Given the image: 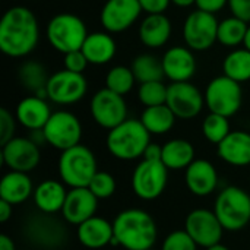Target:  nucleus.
Segmentation results:
<instances>
[{
  "instance_id": "f257e3e1",
  "label": "nucleus",
  "mask_w": 250,
  "mask_h": 250,
  "mask_svg": "<svg viewBox=\"0 0 250 250\" xmlns=\"http://www.w3.org/2000/svg\"><path fill=\"white\" fill-rule=\"evenodd\" d=\"M40 41V26L34 12L25 6L9 7L0 19V51L12 59L31 54Z\"/></svg>"
},
{
  "instance_id": "f03ea898",
  "label": "nucleus",
  "mask_w": 250,
  "mask_h": 250,
  "mask_svg": "<svg viewBox=\"0 0 250 250\" xmlns=\"http://www.w3.org/2000/svg\"><path fill=\"white\" fill-rule=\"evenodd\" d=\"M114 239L117 245L127 250L152 249L158 231L154 218L142 209H126L114 223Z\"/></svg>"
},
{
  "instance_id": "7ed1b4c3",
  "label": "nucleus",
  "mask_w": 250,
  "mask_h": 250,
  "mask_svg": "<svg viewBox=\"0 0 250 250\" xmlns=\"http://www.w3.org/2000/svg\"><path fill=\"white\" fill-rule=\"evenodd\" d=\"M105 144L114 158L132 161L144 155L146 146L151 144V133L141 120L126 119L123 123L108 130Z\"/></svg>"
},
{
  "instance_id": "20e7f679",
  "label": "nucleus",
  "mask_w": 250,
  "mask_h": 250,
  "mask_svg": "<svg viewBox=\"0 0 250 250\" xmlns=\"http://www.w3.org/2000/svg\"><path fill=\"white\" fill-rule=\"evenodd\" d=\"M97 171V158L88 146L79 144L62 151L59 158V173L67 186L88 188Z\"/></svg>"
},
{
  "instance_id": "39448f33",
  "label": "nucleus",
  "mask_w": 250,
  "mask_h": 250,
  "mask_svg": "<svg viewBox=\"0 0 250 250\" xmlns=\"http://www.w3.org/2000/svg\"><path fill=\"white\" fill-rule=\"evenodd\" d=\"M88 34L85 22L73 13H59L47 23V40L62 54L81 50Z\"/></svg>"
},
{
  "instance_id": "423d86ee",
  "label": "nucleus",
  "mask_w": 250,
  "mask_h": 250,
  "mask_svg": "<svg viewBox=\"0 0 250 250\" xmlns=\"http://www.w3.org/2000/svg\"><path fill=\"white\" fill-rule=\"evenodd\" d=\"M214 212L227 231H239L250 221V195L240 188H226L215 199Z\"/></svg>"
},
{
  "instance_id": "0eeeda50",
  "label": "nucleus",
  "mask_w": 250,
  "mask_h": 250,
  "mask_svg": "<svg viewBox=\"0 0 250 250\" xmlns=\"http://www.w3.org/2000/svg\"><path fill=\"white\" fill-rule=\"evenodd\" d=\"M205 105L209 113L221 114L224 117L234 116L243 103V89L240 82L221 75L209 81L204 92Z\"/></svg>"
},
{
  "instance_id": "6e6552de",
  "label": "nucleus",
  "mask_w": 250,
  "mask_h": 250,
  "mask_svg": "<svg viewBox=\"0 0 250 250\" xmlns=\"http://www.w3.org/2000/svg\"><path fill=\"white\" fill-rule=\"evenodd\" d=\"M23 233L31 245L41 249H60L67 240L64 223L57 220L54 214H45L41 211L25 223Z\"/></svg>"
},
{
  "instance_id": "1a4fd4ad",
  "label": "nucleus",
  "mask_w": 250,
  "mask_h": 250,
  "mask_svg": "<svg viewBox=\"0 0 250 250\" xmlns=\"http://www.w3.org/2000/svg\"><path fill=\"white\" fill-rule=\"evenodd\" d=\"M218 19L214 13H208L196 9L190 12L183 22L182 35L189 47L193 51H207L217 42L218 34Z\"/></svg>"
},
{
  "instance_id": "9d476101",
  "label": "nucleus",
  "mask_w": 250,
  "mask_h": 250,
  "mask_svg": "<svg viewBox=\"0 0 250 250\" xmlns=\"http://www.w3.org/2000/svg\"><path fill=\"white\" fill-rule=\"evenodd\" d=\"M42 132L48 145L59 151H66L81 144L82 125L73 113L59 110L51 114Z\"/></svg>"
},
{
  "instance_id": "9b49d317",
  "label": "nucleus",
  "mask_w": 250,
  "mask_h": 250,
  "mask_svg": "<svg viewBox=\"0 0 250 250\" xmlns=\"http://www.w3.org/2000/svg\"><path fill=\"white\" fill-rule=\"evenodd\" d=\"M167 180L168 168L163 164V161L142 160L132 174V188L138 198L152 201L163 195Z\"/></svg>"
},
{
  "instance_id": "f8f14e48",
  "label": "nucleus",
  "mask_w": 250,
  "mask_h": 250,
  "mask_svg": "<svg viewBox=\"0 0 250 250\" xmlns=\"http://www.w3.org/2000/svg\"><path fill=\"white\" fill-rule=\"evenodd\" d=\"M89 111L94 122L107 130L114 129L127 119V105L125 97L110 91L105 86L92 95Z\"/></svg>"
},
{
  "instance_id": "ddd939ff",
  "label": "nucleus",
  "mask_w": 250,
  "mask_h": 250,
  "mask_svg": "<svg viewBox=\"0 0 250 250\" xmlns=\"http://www.w3.org/2000/svg\"><path fill=\"white\" fill-rule=\"evenodd\" d=\"M88 91V82L83 73H75L67 69L50 75L45 92L47 98L59 105H69L81 101Z\"/></svg>"
},
{
  "instance_id": "4468645a",
  "label": "nucleus",
  "mask_w": 250,
  "mask_h": 250,
  "mask_svg": "<svg viewBox=\"0 0 250 250\" xmlns=\"http://www.w3.org/2000/svg\"><path fill=\"white\" fill-rule=\"evenodd\" d=\"M166 104L174 116L182 120H190L199 116L205 107V97L198 86L188 82H171L168 85Z\"/></svg>"
},
{
  "instance_id": "2eb2a0df",
  "label": "nucleus",
  "mask_w": 250,
  "mask_h": 250,
  "mask_svg": "<svg viewBox=\"0 0 250 250\" xmlns=\"http://www.w3.org/2000/svg\"><path fill=\"white\" fill-rule=\"evenodd\" d=\"M40 145L31 138L15 136L1 145V161L12 171L29 173L40 164Z\"/></svg>"
},
{
  "instance_id": "dca6fc26",
  "label": "nucleus",
  "mask_w": 250,
  "mask_h": 250,
  "mask_svg": "<svg viewBox=\"0 0 250 250\" xmlns=\"http://www.w3.org/2000/svg\"><path fill=\"white\" fill-rule=\"evenodd\" d=\"M185 230L198 246L208 249L220 243L224 227L214 211L195 209L186 217Z\"/></svg>"
},
{
  "instance_id": "f3484780",
  "label": "nucleus",
  "mask_w": 250,
  "mask_h": 250,
  "mask_svg": "<svg viewBox=\"0 0 250 250\" xmlns=\"http://www.w3.org/2000/svg\"><path fill=\"white\" fill-rule=\"evenodd\" d=\"M138 0H107L100 12V23L104 31L119 34L129 29L141 16Z\"/></svg>"
},
{
  "instance_id": "a211bd4d",
  "label": "nucleus",
  "mask_w": 250,
  "mask_h": 250,
  "mask_svg": "<svg viewBox=\"0 0 250 250\" xmlns=\"http://www.w3.org/2000/svg\"><path fill=\"white\" fill-rule=\"evenodd\" d=\"M98 208V198L88 188H72L67 192L62 215L69 224L79 226L95 215Z\"/></svg>"
},
{
  "instance_id": "6ab92c4d",
  "label": "nucleus",
  "mask_w": 250,
  "mask_h": 250,
  "mask_svg": "<svg viewBox=\"0 0 250 250\" xmlns=\"http://www.w3.org/2000/svg\"><path fill=\"white\" fill-rule=\"evenodd\" d=\"M164 75L171 82H188L193 78L198 63L193 50L183 45H176L168 48L163 59Z\"/></svg>"
},
{
  "instance_id": "aec40b11",
  "label": "nucleus",
  "mask_w": 250,
  "mask_h": 250,
  "mask_svg": "<svg viewBox=\"0 0 250 250\" xmlns=\"http://www.w3.org/2000/svg\"><path fill=\"white\" fill-rule=\"evenodd\" d=\"M53 111L47 103V98L38 95H28L22 98L15 110V117L19 125L28 130H38L45 126Z\"/></svg>"
},
{
  "instance_id": "412c9836",
  "label": "nucleus",
  "mask_w": 250,
  "mask_h": 250,
  "mask_svg": "<svg viewBox=\"0 0 250 250\" xmlns=\"http://www.w3.org/2000/svg\"><path fill=\"white\" fill-rule=\"evenodd\" d=\"M188 189L199 198L211 195L218 185V174L212 163L207 160H195L185 174Z\"/></svg>"
},
{
  "instance_id": "4be33fe9",
  "label": "nucleus",
  "mask_w": 250,
  "mask_h": 250,
  "mask_svg": "<svg viewBox=\"0 0 250 250\" xmlns=\"http://www.w3.org/2000/svg\"><path fill=\"white\" fill-rule=\"evenodd\" d=\"M218 157L230 166L246 167L250 164V133L233 130L217 145Z\"/></svg>"
},
{
  "instance_id": "5701e85b",
  "label": "nucleus",
  "mask_w": 250,
  "mask_h": 250,
  "mask_svg": "<svg viewBox=\"0 0 250 250\" xmlns=\"http://www.w3.org/2000/svg\"><path fill=\"white\" fill-rule=\"evenodd\" d=\"M76 236L81 245L88 249H101L107 245H111L114 239V229L107 220L101 217H91L78 226Z\"/></svg>"
},
{
  "instance_id": "b1692460",
  "label": "nucleus",
  "mask_w": 250,
  "mask_h": 250,
  "mask_svg": "<svg viewBox=\"0 0 250 250\" xmlns=\"http://www.w3.org/2000/svg\"><path fill=\"white\" fill-rule=\"evenodd\" d=\"M171 31V21L164 13L146 15L139 25V40L148 48H160L168 42Z\"/></svg>"
},
{
  "instance_id": "393cba45",
  "label": "nucleus",
  "mask_w": 250,
  "mask_h": 250,
  "mask_svg": "<svg viewBox=\"0 0 250 250\" xmlns=\"http://www.w3.org/2000/svg\"><path fill=\"white\" fill-rule=\"evenodd\" d=\"M81 50L85 54L89 64L101 66L113 60L117 51V45L110 32L97 31L88 34Z\"/></svg>"
},
{
  "instance_id": "a878e982",
  "label": "nucleus",
  "mask_w": 250,
  "mask_h": 250,
  "mask_svg": "<svg viewBox=\"0 0 250 250\" xmlns=\"http://www.w3.org/2000/svg\"><path fill=\"white\" fill-rule=\"evenodd\" d=\"M32 182L28 173L10 170L0 180V199L12 205H18L32 195Z\"/></svg>"
},
{
  "instance_id": "bb28decb",
  "label": "nucleus",
  "mask_w": 250,
  "mask_h": 250,
  "mask_svg": "<svg viewBox=\"0 0 250 250\" xmlns=\"http://www.w3.org/2000/svg\"><path fill=\"white\" fill-rule=\"evenodd\" d=\"M67 192L63 185L57 180H44L41 182L34 192V201L38 211L45 214L62 212Z\"/></svg>"
},
{
  "instance_id": "cd10ccee",
  "label": "nucleus",
  "mask_w": 250,
  "mask_h": 250,
  "mask_svg": "<svg viewBox=\"0 0 250 250\" xmlns=\"http://www.w3.org/2000/svg\"><path fill=\"white\" fill-rule=\"evenodd\" d=\"M161 161L168 170L188 168L195 161V148L186 139H171L163 145Z\"/></svg>"
},
{
  "instance_id": "c85d7f7f",
  "label": "nucleus",
  "mask_w": 250,
  "mask_h": 250,
  "mask_svg": "<svg viewBox=\"0 0 250 250\" xmlns=\"http://www.w3.org/2000/svg\"><path fill=\"white\" fill-rule=\"evenodd\" d=\"M48 75H47V69L37 60H26L19 66L18 70V79L21 82V85L32 92L34 95L47 98V92H45V86L48 82Z\"/></svg>"
},
{
  "instance_id": "c756f323",
  "label": "nucleus",
  "mask_w": 250,
  "mask_h": 250,
  "mask_svg": "<svg viewBox=\"0 0 250 250\" xmlns=\"http://www.w3.org/2000/svg\"><path fill=\"white\" fill-rule=\"evenodd\" d=\"M176 119L171 108L167 104H161L145 107L139 120L151 135H164L173 129Z\"/></svg>"
},
{
  "instance_id": "7c9ffc66",
  "label": "nucleus",
  "mask_w": 250,
  "mask_h": 250,
  "mask_svg": "<svg viewBox=\"0 0 250 250\" xmlns=\"http://www.w3.org/2000/svg\"><path fill=\"white\" fill-rule=\"evenodd\" d=\"M132 70L139 83L144 82H152V81H163L164 75V67L161 59H158L154 54L144 53L139 54L133 59L132 62Z\"/></svg>"
},
{
  "instance_id": "2f4dec72",
  "label": "nucleus",
  "mask_w": 250,
  "mask_h": 250,
  "mask_svg": "<svg viewBox=\"0 0 250 250\" xmlns=\"http://www.w3.org/2000/svg\"><path fill=\"white\" fill-rule=\"evenodd\" d=\"M224 75L237 81L248 82L250 81V51L248 48H234L230 51L223 62Z\"/></svg>"
},
{
  "instance_id": "473e14b6",
  "label": "nucleus",
  "mask_w": 250,
  "mask_h": 250,
  "mask_svg": "<svg viewBox=\"0 0 250 250\" xmlns=\"http://www.w3.org/2000/svg\"><path fill=\"white\" fill-rule=\"evenodd\" d=\"M248 26V22L231 15L230 18H226L218 23L217 41L226 47H237L243 44Z\"/></svg>"
},
{
  "instance_id": "72a5a7b5",
  "label": "nucleus",
  "mask_w": 250,
  "mask_h": 250,
  "mask_svg": "<svg viewBox=\"0 0 250 250\" xmlns=\"http://www.w3.org/2000/svg\"><path fill=\"white\" fill-rule=\"evenodd\" d=\"M135 82L138 81L133 75L132 67L123 66V64L111 67L105 75V88L123 97L133 89Z\"/></svg>"
},
{
  "instance_id": "f704fd0d",
  "label": "nucleus",
  "mask_w": 250,
  "mask_h": 250,
  "mask_svg": "<svg viewBox=\"0 0 250 250\" xmlns=\"http://www.w3.org/2000/svg\"><path fill=\"white\" fill-rule=\"evenodd\" d=\"M230 122L229 117H224L221 114H215V113H209L202 123V133L205 136V139L211 144L218 145L221 141H224L227 138V135L230 133Z\"/></svg>"
},
{
  "instance_id": "c9c22d12",
  "label": "nucleus",
  "mask_w": 250,
  "mask_h": 250,
  "mask_svg": "<svg viewBox=\"0 0 250 250\" xmlns=\"http://www.w3.org/2000/svg\"><path fill=\"white\" fill-rule=\"evenodd\" d=\"M167 92H168V86L164 85L163 81L144 82L138 88V100L145 107L161 105L166 104L167 101Z\"/></svg>"
},
{
  "instance_id": "e433bc0d",
  "label": "nucleus",
  "mask_w": 250,
  "mask_h": 250,
  "mask_svg": "<svg viewBox=\"0 0 250 250\" xmlns=\"http://www.w3.org/2000/svg\"><path fill=\"white\" fill-rule=\"evenodd\" d=\"M88 189L98 199H107V198L113 196L116 192V179L107 171H97V174L92 177Z\"/></svg>"
},
{
  "instance_id": "4c0bfd02",
  "label": "nucleus",
  "mask_w": 250,
  "mask_h": 250,
  "mask_svg": "<svg viewBox=\"0 0 250 250\" xmlns=\"http://www.w3.org/2000/svg\"><path fill=\"white\" fill-rule=\"evenodd\" d=\"M198 245L195 243V240L188 234L186 230H179V231H173L170 233L164 243H163V249L161 250H196Z\"/></svg>"
},
{
  "instance_id": "58836bf2",
  "label": "nucleus",
  "mask_w": 250,
  "mask_h": 250,
  "mask_svg": "<svg viewBox=\"0 0 250 250\" xmlns=\"http://www.w3.org/2000/svg\"><path fill=\"white\" fill-rule=\"evenodd\" d=\"M16 117L7 108H0V145H4L12 138H15Z\"/></svg>"
},
{
  "instance_id": "ea45409f",
  "label": "nucleus",
  "mask_w": 250,
  "mask_h": 250,
  "mask_svg": "<svg viewBox=\"0 0 250 250\" xmlns=\"http://www.w3.org/2000/svg\"><path fill=\"white\" fill-rule=\"evenodd\" d=\"M63 64H64V69L70 70V72H75V73H83L86 66L89 64L85 54L82 53V50H75V51H70V53H66L63 54Z\"/></svg>"
},
{
  "instance_id": "a19ab883",
  "label": "nucleus",
  "mask_w": 250,
  "mask_h": 250,
  "mask_svg": "<svg viewBox=\"0 0 250 250\" xmlns=\"http://www.w3.org/2000/svg\"><path fill=\"white\" fill-rule=\"evenodd\" d=\"M229 9L231 12L233 16L250 22V0H229Z\"/></svg>"
},
{
  "instance_id": "79ce46f5",
  "label": "nucleus",
  "mask_w": 250,
  "mask_h": 250,
  "mask_svg": "<svg viewBox=\"0 0 250 250\" xmlns=\"http://www.w3.org/2000/svg\"><path fill=\"white\" fill-rule=\"evenodd\" d=\"M138 1L142 7V12H145L146 15L164 13L171 3V0H138Z\"/></svg>"
},
{
  "instance_id": "37998d69",
  "label": "nucleus",
  "mask_w": 250,
  "mask_h": 250,
  "mask_svg": "<svg viewBox=\"0 0 250 250\" xmlns=\"http://www.w3.org/2000/svg\"><path fill=\"white\" fill-rule=\"evenodd\" d=\"M196 7L199 10L208 12V13H218L220 10H223L227 4L229 0H196Z\"/></svg>"
},
{
  "instance_id": "c03bdc74",
  "label": "nucleus",
  "mask_w": 250,
  "mask_h": 250,
  "mask_svg": "<svg viewBox=\"0 0 250 250\" xmlns=\"http://www.w3.org/2000/svg\"><path fill=\"white\" fill-rule=\"evenodd\" d=\"M144 160H149V161H161L163 158V146L158 144H149L142 155Z\"/></svg>"
},
{
  "instance_id": "a18cd8bd",
  "label": "nucleus",
  "mask_w": 250,
  "mask_h": 250,
  "mask_svg": "<svg viewBox=\"0 0 250 250\" xmlns=\"http://www.w3.org/2000/svg\"><path fill=\"white\" fill-rule=\"evenodd\" d=\"M12 204L0 199V223H6L10 217H12Z\"/></svg>"
},
{
  "instance_id": "49530a36",
  "label": "nucleus",
  "mask_w": 250,
  "mask_h": 250,
  "mask_svg": "<svg viewBox=\"0 0 250 250\" xmlns=\"http://www.w3.org/2000/svg\"><path fill=\"white\" fill-rule=\"evenodd\" d=\"M0 250H15L13 240L9 236H6V234L0 236Z\"/></svg>"
},
{
  "instance_id": "de8ad7c7",
  "label": "nucleus",
  "mask_w": 250,
  "mask_h": 250,
  "mask_svg": "<svg viewBox=\"0 0 250 250\" xmlns=\"http://www.w3.org/2000/svg\"><path fill=\"white\" fill-rule=\"evenodd\" d=\"M171 3L179 6V7H189V6L195 4L196 0H171Z\"/></svg>"
},
{
  "instance_id": "09e8293b",
  "label": "nucleus",
  "mask_w": 250,
  "mask_h": 250,
  "mask_svg": "<svg viewBox=\"0 0 250 250\" xmlns=\"http://www.w3.org/2000/svg\"><path fill=\"white\" fill-rule=\"evenodd\" d=\"M243 47L248 48L250 51V25L248 26V31H246V37H245V41H243Z\"/></svg>"
},
{
  "instance_id": "8fccbe9b",
  "label": "nucleus",
  "mask_w": 250,
  "mask_h": 250,
  "mask_svg": "<svg viewBox=\"0 0 250 250\" xmlns=\"http://www.w3.org/2000/svg\"><path fill=\"white\" fill-rule=\"evenodd\" d=\"M207 250H230L227 246H224V245H221V243H218V245H214V246H211V248H208Z\"/></svg>"
},
{
  "instance_id": "3c124183",
  "label": "nucleus",
  "mask_w": 250,
  "mask_h": 250,
  "mask_svg": "<svg viewBox=\"0 0 250 250\" xmlns=\"http://www.w3.org/2000/svg\"><path fill=\"white\" fill-rule=\"evenodd\" d=\"M148 250H154V249H148Z\"/></svg>"
}]
</instances>
